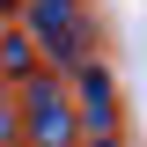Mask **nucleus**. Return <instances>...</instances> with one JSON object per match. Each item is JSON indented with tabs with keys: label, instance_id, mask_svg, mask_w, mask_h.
<instances>
[{
	"label": "nucleus",
	"instance_id": "1",
	"mask_svg": "<svg viewBox=\"0 0 147 147\" xmlns=\"http://www.w3.org/2000/svg\"><path fill=\"white\" fill-rule=\"evenodd\" d=\"M22 110V147H81V125H74V103H66V81L52 74H30L15 88Z\"/></svg>",
	"mask_w": 147,
	"mask_h": 147
},
{
	"label": "nucleus",
	"instance_id": "2",
	"mask_svg": "<svg viewBox=\"0 0 147 147\" xmlns=\"http://www.w3.org/2000/svg\"><path fill=\"white\" fill-rule=\"evenodd\" d=\"M74 88H66V103H74V125H81V140H118V118H125V103H118V74L103 66V59H88L81 74H66Z\"/></svg>",
	"mask_w": 147,
	"mask_h": 147
},
{
	"label": "nucleus",
	"instance_id": "3",
	"mask_svg": "<svg viewBox=\"0 0 147 147\" xmlns=\"http://www.w3.org/2000/svg\"><path fill=\"white\" fill-rule=\"evenodd\" d=\"M30 74H44V66H37V44L22 30H7V37H0V81H30Z\"/></svg>",
	"mask_w": 147,
	"mask_h": 147
},
{
	"label": "nucleus",
	"instance_id": "4",
	"mask_svg": "<svg viewBox=\"0 0 147 147\" xmlns=\"http://www.w3.org/2000/svg\"><path fill=\"white\" fill-rule=\"evenodd\" d=\"M0 147H22V110H15V88H0Z\"/></svg>",
	"mask_w": 147,
	"mask_h": 147
},
{
	"label": "nucleus",
	"instance_id": "5",
	"mask_svg": "<svg viewBox=\"0 0 147 147\" xmlns=\"http://www.w3.org/2000/svg\"><path fill=\"white\" fill-rule=\"evenodd\" d=\"M37 7H81V0H37Z\"/></svg>",
	"mask_w": 147,
	"mask_h": 147
},
{
	"label": "nucleus",
	"instance_id": "6",
	"mask_svg": "<svg viewBox=\"0 0 147 147\" xmlns=\"http://www.w3.org/2000/svg\"><path fill=\"white\" fill-rule=\"evenodd\" d=\"M15 7H22V0H0V22H7V15H15Z\"/></svg>",
	"mask_w": 147,
	"mask_h": 147
},
{
	"label": "nucleus",
	"instance_id": "7",
	"mask_svg": "<svg viewBox=\"0 0 147 147\" xmlns=\"http://www.w3.org/2000/svg\"><path fill=\"white\" fill-rule=\"evenodd\" d=\"M88 147H118V140H88Z\"/></svg>",
	"mask_w": 147,
	"mask_h": 147
}]
</instances>
